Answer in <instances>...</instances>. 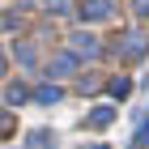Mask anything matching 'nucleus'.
Returning a JSON list of instances; mask_svg holds the SVG:
<instances>
[{
  "label": "nucleus",
  "mask_w": 149,
  "mask_h": 149,
  "mask_svg": "<svg viewBox=\"0 0 149 149\" xmlns=\"http://www.w3.org/2000/svg\"><path fill=\"white\" fill-rule=\"evenodd\" d=\"M68 43H72V56H85V60H98V56H102L98 38H94V34H85V30H77Z\"/></svg>",
  "instance_id": "1"
},
{
  "label": "nucleus",
  "mask_w": 149,
  "mask_h": 149,
  "mask_svg": "<svg viewBox=\"0 0 149 149\" xmlns=\"http://www.w3.org/2000/svg\"><path fill=\"white\" fill-rule=\"evenodd\" d=\"M145 38H141V34H124V43H115V56H124V60H141V56H145Z\"/></svg>",
  "instance_id": "2"
},
{
  "label": "nucleus",
  "mask_w": 149,
  "mask_h": 149,
  "mask_svg": "<svg viewBox=\"0 0 149 149\" xmlns=\"http://www.w3.org/2000/svg\"><path fill=\"white\" fill-rule=\"evenodd\" d=\"M81 17H85V22H107V17H111V4H107V0H85Z\"/></svg>",
  "instance_id": "3"
},
{
  "label": "nucleus",
  "mask_w": 149,
  "mask_h": 149,
  "mask_svg": "<svg viewBox=\"0 0 149 149\" xmlns=\"http://www.w3.org/2000/svg\"><path fill=\"white\" fill-rule=\"evenodd\" d=\"M72 68H77V56H68V51H64V56H51V64H47L51 77H68Z\"/></svg>",
  "instance_id": "4"
},
{
  "label": "nucleus",
  "mask_w": 149,
  "mask_h": 149,
  "mask_svg": "<svg viewBox=\"0 0 149 149\" xmlns=\"http://www.w3.org/2000/svg\"><path fill=\"white\" fill-rule=\"evenodd\" d=\"M111 119H115V107H94L85 124H90V128H107V124H111Z\"/></svg>",
  "instance_id": "5"
},
{
  "label": "nucleus",
  "mask_w": 149,
  "mask_h": 149,
  "mask_svg": "<svg viewBox=\"0 0 149 149\" xmlns=\"http://www.w3.org/2000/svg\"><path fill=\"white\" fill-rule=\"evenodd\" d=\"M34 102H43V107L60 102V85H38V90H34Z\"/></svg>",
  "instance_id": "6"
},
{
  "label": "nucleus",
  "mask_w": 149,
  "mask_h": 149,
  "mask_svg": "<svg viewBox=\"0 0 149 149\" xmlns=\"http://www.w3.org/2000/svg\"><path fill=\"white\" fill-rule=\"evenodd\" d=\"M107 90H111L115 98H128V90H132V81H128V77H111V81H107Z\"/></svg>",
  "instance_id": "7"
},
{
  "label": "nucleus",
  "mask_w": 149,
  "mask_h": 149,
  "mask_svg": "<svg viewBox=\"0 0 149 149\" xmlns=\"http://www.w3.org/2000/svg\"><path fill=\"white\" fill-rule=\"evenodd\" d=\"M47 141H51V136H47L43 128H38V132H30V149H47Z\"/></svg>",
  "instance_id": "8"
},
{
  "label": "nucleus",
  "mask_w": 149,
  "mask_h": 149,
  "mask_svg": "<svg viewBox=\"0 0 149 149\" xmlns=\"http://www.w3.org/2000/svg\"><path fill=\"white\" fill-rule=\"evenodd\" d=\"M17 60H22V64H34V47L22 43V47H17Z\"/></svg>",
  "instance_id": "9"
},
{
  "label": "nucleus",
  "mask_w": 149,
  "mask_h": 149,
  "mask_svg": "<svg viewBox=\"0 0 149 149\" xmlns=\"http://www.w3.org/2000/svg\"><path fill=\"white\" fill-rule=\"evenodd\" d=\"M0 30H17V13H0Z\"/></svg>",
  "instance_id": "10"
},
{
  "label": "nucleus",
  "mask_w": 149,
  "mask_h": 149,
  "mask_svg": "<svg viewBox=\"0 0 149 149\" xmlns=\"http://www.w3.org/2000/svg\"><path fill=\"white\" fill-rule=\"evenodd\" d=\"M43 4H47L51 13H68V0H43Z\"/></svg>",
  "instance_id": "11"
},
{
  "label": "nucleus",
  "mask_w": 149,
  "mask_h": 149,
  "mask_svg": "<svg viewBox=\"0 0 149 149\" xmlns=\"http://www.w3.org/2000/svg\"><path fill=\"white\" fill-rule=\"evenodd\" d=\"M13 124H17V119H13L9 111H0V132H13Z\"/></svg>",
  "instance_id": "12"
},
{
  "label": "nucleus",
  "mask_w": 149,
  "mask_h": 149,
  "mask_svg": "<svg viewBox=\"0 0 149 149\" xmlns=\"http://www.w3.org/2000/svg\"><path fill=\"white\" fill-rule=\"evenodd\" d=\"M26 98V85H9V102H22Z\"/></svg>",
  "instance_id": "13"
},
{
  "label": "nucleus",
  "mask_w": 149,
  "mask_h": 149,
  "mask_svg": "<svg viewBox=\"0 0 149 149\" xmlns=\"http://www.w3.org/2000/svg\"><path fill=\"white\" fill-rule=\"evenodd\" d=\"M132 9H136L141 17H149V0H132Z\"/></svg>",
  "instance_id": "14"
},
{
  "label": "nucleus",
  "mask_w": 149,
  "mask_h": 149,
  "mask_svg": "<svg viewBox=\"0 0 149 149\" xmlns=\"http://www.w3.org/2000/svg\"><path fill=\"white\" fill-rule=\"evenodd\" d=\"M136 145H149V124H145V128L136 132Z\"/></svg>",
  "instance_id": "15"
},
{
  "label": "nucleus",
  "mask_w": 149,
  "mask_h": 149,
  "mask_svg": "<svg viewBox=\"0 0 149 149\" xmlns=\"http://www.w3.org/2000/svg\"><path fill=\"white\" fill-rule=\"evenodd\" d=\"M0 77H4V51H0Z\"/></svg>",
  "instance_id": "16"
},
{
  "label": "nucleus",
  "mask_w": 149,
  "mask_h": 149,
  "mask_svg": "<svg viewBox=\"0 0 149 149\" xmlns=\"http://www.w3.org/2000/svg\"><path fill=\"white\" fill-rule=\"evenodd\" d=\"M81 149H107V145H81Z\"/></svg>",
  "instance_id": "17"
}]
</instances>
